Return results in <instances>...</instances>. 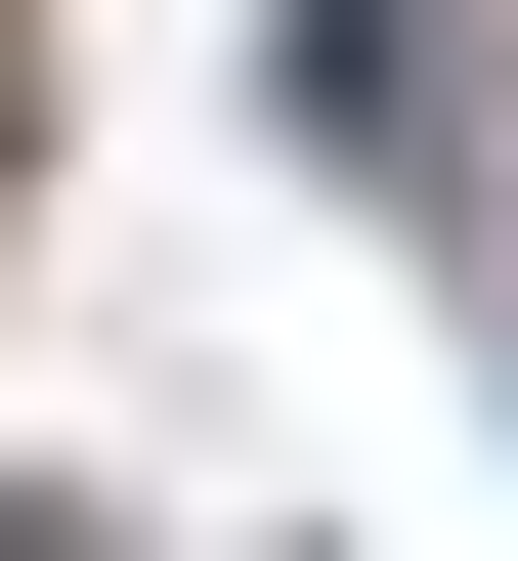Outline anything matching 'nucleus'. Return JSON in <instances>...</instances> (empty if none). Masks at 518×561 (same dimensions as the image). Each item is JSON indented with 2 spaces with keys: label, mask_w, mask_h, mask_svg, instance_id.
<instances>
[{
  "label": "nucleus",
  "mask_w": 518,
  "mask_h": 561,
  "mask_svg": "<svg viewBox=\"0 0 518 561\" xmlns=\"http://www.w3.org/2000/svg\"><path fill=\"white\" fill-rule=\"evenodd\" d=\"M0 173H44V44H0Z\"/></svg>",
  "instance_id": "nucleus-1"
},
{
  "label": "nucleus",
  "mask_w": 518,
  "mask_h": 561,
  "mask_svg": "<svg viewBox=\"0 0 518 561\" xmlns=\"http://www.w3.org/2000/svg\"><path fill=\"white\" fill-rule=\"evenodd\" d=\"M0 561H44V518H0Z\"/></svg>",
  "instance_id": "nucleus-2"
}]
</instances>
